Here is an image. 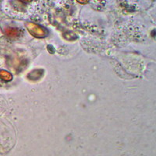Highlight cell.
Instances as JSON below:
<instances>
[{"mask_svg":"<svg viewBox=\"0 0 156 156\" xmlns=\"http://www.w3.org/2000/svg\"><path fill=\"white\" fill-rule=\"evenodd\" d=\"M27 29H28L29 32L34 37H41L45 36L46 34V31L44 30L41 27L38 26L34 23H29L27 24Z\"/></svg>","mask_w":156,"mask_h":156,"instance_id":"6da1fadb","label":"cell"},{"mask_svg":"<svg viewBox=\"0 0 156 156\" xmlns=\"http://www.w3.org/2000/svg\"><path fill=\"white\" fill-rule=\"evenodd\" d=\"M0 76L5 80H10L12 79V76L6 71H1L0 72Z\"/></svg>","mask_w":156,"mask_h":156,"instance_id":"7a4b0ae2","label":"cell"},{"mask_svg":"<svg viewBox=\"0 0 156 156\" xmlns=\"http://www.w3.org/2000/svg\"><path fill=\"white\" fill-rule=\"evenodd\" d=\"M22 1H23V2H30L31 0H22Z\"/></svg>","mask_w":156,"mask_h":156,"instance_id":"277c9868","label":"cell"},{"mask_svg":"<svg viewBox=\"0 0 156 156\" xmlns=\"http://www.w3.org/2000/svg\"><path fill=\"white\" fill-rule=\"evenodd\" d=\"M76 1H77V2L80 4H85V3H87L88 0H76Z\"/></svg>","mask_w":156,"mask_h":156,"instance_id":"3957f363","label":"cell"}]
</instances>
